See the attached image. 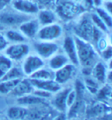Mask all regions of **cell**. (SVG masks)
Here are the masks:
<instances>
[{
  "instance_id": "obj_31",
  "label": "cell",
  "mask_w": 112,
  "mask_h": 120,
  "mask_svg": "<svg viewBox=\"0 0 112 120\" xmlns=\"http://www.w3.org/2000/svg\"><path fill=\"white\" fill-rule=\"evenodd\" d=\"M37 5L39 9H54L58 0H33Z\"/></svg>"
},
{
  "instance_id": "obj_13",
  "label": "cell",
  "mask_w": 112,
  "mask_h": 120,
  "mask_svg": "<svg viewBox=\"0 0 112 120\" xmlns=\"http://www.w3.org/2000/svg\"><path fill=\"white\" fill-rule=\"evenodd\" d=\"M40 28V25L34 16L22 23L18 27V29L29 41H31L36 39Z\"/></svg>"
},
{
  "instance_id": "obj_23",
  "label": "cell",
  "mask_w": 112,
  "mask_h": 120,
  "mask_svg": "<svg viewBox=\"0 0 112 120\" xmlns=\"http://www.w3.org/2000/svg\"><path fill=\"white\" fill-rule=\"evenodd\" d=\"M28 78L38 81L54 80V71H53L51 69H50L46 65L45 67L40 68V70L36 71L34 74H33Z\"/></svg>"
},
{
  "instance_id": "obj_21",
  "label": "cell",
  "mask_w": 112,
  "mask_h": 120,
  "mask_svg": "<svg viewBox=\"0 0 112 120\" xmlns=\"http://www.w3.org/2000/svg\"><path fill=\"white\" fill-rule=\"evenodd\" d=\"M6 37L7 41L9 44L11 43H26L29 42L26 37H24L18 28H12L2 30Z\"/></svg>"
},
{
  "instance_id": "obj_5",
  "label": "cell",
  "mask_w": 112,
  "mask_h": 120,
  "mask_svg": "<svg viewBox=\"0 0 112 120\" xmlns=\"http://www.w3.org/2000/svg\"><path fill=\"white\" fill-rule=\"evenodd\" d=\"M31 51L47 61L60 50V42H50L33 40L29 41Z\"/></svg>"
},
{
  "instance_id": "obj_36",
  "label": "cell",
  "mask_w": 112,
  "mask_h": 120,
  "mask_svg": "<svg viewBox=\"0 0 112 120\" xmlns=\"http://www.w3.org/2000/svg\"><path fill=\"white\" fill-rule=\"evenodd\" d=\"M101 8L104 9L109 14L112 15V2L111 0H104Z\"/></svg>"
},
{
  "instance_id": "obj_25",
  "label": "cell",
  "mask_w": 112,
  "mask_h": 120,
  "mask_svg": "<svg viewBox=\"0 0 112 120\" xmlns=\"http://www.w3.org/2000/svg\"><path fill=\"white\" fill-rule=\"evenodd\" d=\"M83 81L84 84L86 91L89 92L92 95H94L98 91L99 88L101 87V85L98 82V81H96L91 75L85 76L83 78Z\"/></svg>"
},
{
  "instance_id": "obj_37",
  "label": "cell",
  "mask_w": 112,
  "mask_h": 120,
  "mask_svg": "<svg viewBox=\"0 0 112 120\" xmlns=\"http://www.w3.org/2000/svg\"><path fill=\"white\" fill-rule=\"evenodd\" d=\"M51 120H68V118L65 112H57Z\"/></svg>"
},
{
  "instance_id": "obj_6",
  "label": "cell",
  "mask_w": 112,
  "mask_h": 120,
  "mask_svg": "<svg viewBox=\"0 0 112 120\" xmlns=\"http://www.w3.org/2000/svg\"><path fill=\"white\" fill-rule=\"evenodd\" d=\"M65 29L61 22L40 26L35 40L50 42H60L65 35Z\"/></svg>"
},
{
  "instance_id": "obj_18",
  "label": "cell",
  "mask_w": 112,
  "mask_h": 120,
  "mask_svg": "<svg viewBox=\"0 0 112 120\" xmlns=\"http://www.w3.org/2000/svg\"><path fill=\"white\" fill-rule=\"evenodd\" d=\"M69 63H70L69 59L62 52V50H60L59 52L55 53L49 60L46 61V65L55 72L56 71L59 70V69L63 68V66L67 65Z\"/></svg>"
},
{
  "instance_id": "obj_38",
  "label": "cell",
  "mask_w": 112,
  "mask_h": 120,
  "mask_svg": "<svg viewBox=\"0 0 112 120\" xmlns=\"http://www.w3.org/2000/svg\"><path fill=\"white\" fill-rule=\"evenodd\" d=\"M68 120H86V119H83L82 118H73V119H70Z\"/></svg>"
},
{
  "instance_id": "obj_28",
  "label": "cell",
  "mask_w": 112,
  "mask_h": 120,
  "mask_svg": "<svg viewBox=\"0 0 112 120\" xmlns=\"http://www.w3.org/2000/svg\"><path fill=\"white\" fill-rule=\"evenodd\" d=\"M19 81H0V94L3 95H9Z\"/></svg>"
},
{
  "instance_id": "obj_17",
  "label": "cell",
  "mask_w": 112,
  "mask_h": 120,
  "mask_svg": "<svg viewBox=\"0 0 112 120\" xmlns=\"http://www.w3.org/2000/svg\"><path fill=\"white\" fill-rule=\"evenodd\" d=\"M108 71H110V69L108 68L107 63L101 60L98 63H96V64L92 68L90 75L101 85H103L106 84V78Z\"/></svg>"
},
{
  "instance_id": "obj_35",
  "label": "cell",
  "mask_w": 112,
  "mask_h": 120,
  "mask_svg": "<svg viewBox=\"0 0 112 120\" xmlns=\"http://www.w3.org/2000/svg\"><path fill=\"white\" fill-rule=\"evenodd\" d=\"M9 42L7 41L6 37L3 34V32L0 30V53H4L7 47L9 46Z\"/></svg>"
},
{
  "instance_id": "obj_2",
  "label": "cell",
  "mask_w": 112,
  "mask_h": 120,
  "mask_svg": "<svg viewBox=\"0 0 112 120\" xmlns=\"http://www.w3.org/2000/svg\"><path fill=\"white\" fill-rule=\"evenodd\" d=\"M55 12L60 20L65 22L73 21L83 12H87L83 8L81 2H75L68 0H60L57 2Z\"/></svg>"
},
{
  "instance_id": "obj_33",
  "label": "cell",
  "mask_w": 112,
  "mask_h": 120,
  "mask_svg": "<svg viewBox=\"0 0 112 120\" xmlns=\"http://www.w3.org/2000/svg\"><path fill=\"white\" fill-rule=\"evenodd\" d=\"M77 98V91H76L74 87H72V88L70 89V91H69V93L67 94V110L68 109H70L73 104L75 103L76 100Z\"/></svg>"
},
{
  "instance_id": "obj_16",
  "label": "cell",
  "mask_w": 112,
  "mask_h": 120,
  "mask_svg": "<svg viewBox=\"0 0 112 120\" xmlns=\"http://www.w3.org/2000/svg\"><path fill=\"white\" fill-rule=\"evenodd\" d=\"M33 89L34 88L32 85L29 79L28 78H24L21 79L16 84V85L15 86L13 90L10 92L9 96H11L15 98H20V97L31 94L33 91Z\"/></svg>"
},
{
  "instance_id": "obj_26",
  "label": "cell",
  "mask_w": 112,
  "mask_h": 120,
  "mask_svg": "<svg viewBox=\"0 0 112 120\" xmlns=\"http://www.w3.org/2000/svg\"><path fill=\"white\" fill-rule=\"evenodd\" d=\"M97 97V100L98 99L99 101L106 103L109 100L111 101V85L109 84H104L101 85V87L99 88L98 91L95 94Z\"/></svg>"
},
{
  "instance_id": "obj_7",
  "label": "cell",
  "mask_w": 112,
  "mask_h": 120,
  "mask_svg": "<svg viewBox=\"0 0 112 120\" xmlns=\"http://www.w3.org/2000/svg\"><path fill=\"white\" fill-rule=\"evenodd\" d=\"M31 52L29 42H26L9 44L3 53L14 64H20Z\"/></svg>"
},
{
  "instance_id": "obj_39",
  "label": "cell",
  "mask_w": 112,
  "mask_h": 120,
  "mask_svg": "<svg viewBox=\"0 0 112 120\" xmlns=\"http://www.w3.org/2000/svg\"><path fill=\"white\" fill-rule=\"evenodd\" d=\"M68 1L75 2H81V1H82V0H68Z\"/></svg>"
},
{
  "instance_id": "obj_30",
  "label": "cell",
  "mask_w": 112,
  "mask_h": 120,
  "mask_svg": "<svg viewBox=\"0 0 112 120\" xmlns=\"http://www.w3.org/2000/svg\"><path fill=\"white\" fill-rule=\"evenodd\" d=\"M90 15L91 21H92V23L94 26L97 28H98V29H100L101 30H102L104 34H109V33L111 32V30H109L108 29V27L106 26V25L104 23V22L101 19V18L96 14V12L94 11L90 12Z\"/></svg>"
},
{
  "instance_id": "obj_4",
  "label": "cell",
  "mask_w": 112,
  "mask_h": 120,
  "mask_svg": "<svg viewBox=\"0 0 112 120\" xmlns=\"http://www.w3.org/2000/svg\"><path fill=\"white\" fill-rule=\"evenodd\" d=\"M94 25L90 12H85L73 21L72 34L80 39L91 43Z\"/></svg>"
},
{
  "instance_id": "obj_27",
  "label": "cell",
  "mask_w": 112,
  "mask_h": 120,
  "mask_svg": "<svg viewBox=\"0 0 112 120\" xmlns=\"http://www.w3.org/2000/svg\"><path fill=\"white\" fill-rule=\"evenodd\" d=\"M13 64L14 63L3 53H0V80H2Z\"/></svg>"
},
{
  "instance_id": "obj_29",
  "label": "cell",
  "mask_w": 112,
  "mask_h": 120,
  "mask_svg": "<svg viewBox=\"0 0 112 120\" xmlns=\"http://www.w3.org/2000/svg\"><path fill=\"white\" fill-rule=\"evenodd\" d=\"M96 14L101 18V19L104 22V23L106 25V26L108 27L109 30H111L112 27V16L111 14H109L108 12H106L104 9L101 7L100 8H96L94 10Z\"/></svg>"
},
{
  "instance_id": "obj_14",
  "label": "cell",
  "mask_w": 112,
  "mask_h": 120,
  "mask_svg": "<svg viewBox=\"0 0 112 120\" xmlns=\"http://www.w3.org/2000/svg\"><path fill=\"white\" fill-rule=\"evenodd\" d=\"M108 112H111L110 105H107L106 103L97 100L94 102L91 103L90 105L86 107L84 115L87 117L86 120H94L98 117Z\"/></svg>"
},
{
  "instance_id": "obj_32",
  "label": "cell",
  "mask_w": 112,
  "mask_h": 120,
  "mask_svg": "<svg viewBox=\"0 0 112 120\" xmlns=\"http://www.w3.org/2000/svg\"><path fill=\"white\" fill-rule=\"evenodd\" d=\"M99 55H100L101 60H103L104 62L108 63L109 61L111 60L112 58V47L111 45H108L106 47L104 50L99 52Z\"/></svg>"
},
{
  "instance_id": "obj_15",
  "label": "cell",
  "mask_w": 112,
  "mask_h": 120,
  "mask_svg": "<svg viewBox=\"0 0 112 120\" xmlns=\"http://www.w3.org/2000/svg\"><path fill=\"white\" fill-rule=\"evenodd\" d=\"M35 17L40 26H47V25L60 22L57 12L54 9H40L36 14Z\"/></svg>"
},
{
  "instance_id": "obj_8",
  "label": "cell",
  "mask_w": 112,
  "mask_h": 120,
  "mask_svg": "<svg viewBox=\"0 0 112 120\" xmlns=\"http://www.w3.org/2000/svg\"><path fill=\"white\" fill-rule=\"evenodd\" d=\"M79 68L73 64L69 63L54 72V81L61 86L72 85L77 78Z\"/></svg>"
},
{
  "instance_id": "obj_19",
  "label": "cell",
  "mask_w": 112,
  "mask_h": 120,
  "mask_svg": "<svg viewBox=\"0 0 112 120\" xmlns=\"http://www.w3.org/2000/svg\"><path fill=\"white\" fill-rule=\"evenodd\" d=\"M32 85L34 88L40 89L52 94L56 93L60 89L62 88V86L60 85L57 81L54 80H47V81H38V80H33L29 79Z\"/></svg>"
},
{
  "instance_id": "obj_24",
  "label": "cell",
  "mask_w": 112,
  "mask_h": 120,
  "mask_svg": "<svg viewBox=\"0 0 112 120\" xmlns=\"http://www.w3.org/2000/svg\"><path fill=\"white\" fill-rule=\"evenodd\" d=\"M26 78L22 71L20 64H14L9 71L6 74V75L0 81H12V80H21Z\"/></svg>"
},
{
  "instance_id": "obj_3",
  "label": "cell",
  "mask_w": 112,
  "mask_h": 120,
  "mask_svg": "<svg viewBox=\"0 0 112 120\" xmlns=\"http://www.w3.org/2000/svg\"><path fill=\"white\" fill-rule=\"evenodd\" d=\"M34 17L17 12L9 6L0 9V30L18 28L22 23Z\"/></svg>"
},
{
  "instance_id": "obj_1",
  "label": "cell",
  "mask_w": 112,
  "mask_h": 120,
  "mask_svg": "<svg viewBox=\"0 0 112 120\" xmlns=\"http://www.w3.org/2000/svg\"><path fill=\"white\" fill-rule=\"evenodd\" d=\"M73 37L77 47L79 68L92 69L96 63L101 60L98 51L92 43L84 41L75 36Z\"/></svg>"
},
{
  "instance_id": "obj_10",
  "label": "cell",
  "mask_w": 112,
  "mask_h": 120,
  "mask_svg": "<svg viewBox=\"0 0 112 120\" xmlns=\"http://www.w3.org/2000/svg\"><path fill=\"white\" fill-rule=\"evenodd\" d=\"M60 50L67 57L70 63L79 68L77 47H76L74 37L72 34H65L63 36L60 41Z\"/></svg>"
},
{
  "instance_id": "obj_22",
  "label": "cell",
  "mask_w": 112,
  "mask_h": 120,
  "mask_svg": "<svg viewBox=\"0 0 112 120\" xmlns=\"http://www.w3.org/2000/svg\"><path fill=\"white\" fill-rule=\"evenodd\" d=\"M27 113V108L26 107L19 105L10 106L7 109V116L10 120H24L26 118Z\"/></svg>"
},
{
  "instance_id": "obj_12",
  "label": "cell",
  "mask_w": 112,
  "mask_h": 120,
  "mask_svg": "<svg viewBox=\"0 0 112 120\" xmlns=\"http://www.w3.org/2000/svg\"><path fill=\"white\" fill-rule=\"evenodd\" d=\"M9 6L20 13L35 16L39 11L37 5L33 0H11Z\"/></svg>"
},
{
  "instance_id": "obj_34",
  "label": "cell",
  "mask_w": 112,
  "mask_h": 120,
  "mask_svg": "<svg viewBox=\"0 0 112 120\" xmlns=\"http://www.w3.org/2000/svg\"><path fill=\"white\" fill-rule=\"evenodd\" d=\"M32 94H33L34 95L39 97V98H40L46 99V100H48V101H50V99L51 98V97L53 96V94L50 93V92H48V91L40 90V89H36V88L33 89Z\"/></svg>"
},
{
  "instance_id": "obj_20",
  "label": "cell",
  "mask_w": 112,
  "mask_h": 120,
  "mask_svg": "<svg viewBox=\"0 0 112 120\" xmlns=\"http://www.w3.org/2000/svg\"><path fill=\"white\" fill-rule=\"evenodd\" d=\"M16 103L19 105H22L24 107H30V106H34L40 104H47L50 103V101L46 100V99L40 98L39 97L34 95L33 94H29L27 95L20 97V98H16Z\"/></svg>"
},
{
  "instance_id": "obj_11",
  "label": "cell",
  "mask_w": 112,
  "mask_h": 120,
  "mask_svg": "<svg viewBox=\"0 0 112 120\" xmlns=\"http://www.w3.org/2000/svg\"><path fill=\"white\" fill-rule=\"evenodd\" d=\"M72 85L63 86L58 91L53 94L50 99V104L53 109L57 112H65L67 113V96L70 89L72 88Z\"/></svg>"
},
{
  "instance_id": "obj_9",
  "label": "cell",
  "mask_w": 112,
  "mask_h": 120,
  "mask_svg": "<svg viewBox=\"0 0 112 120\" xmlns=\"http://www.w3.org/2000/svg\"><path fill=\"white\" fill-rule=\"evenodd\" d=\"M22 71L23 72L25 77L29 78L36 71L40 70L46 66V61L40 58L39 56L31 52L24 58L20 63Z\"/></svg>"
}]
</instances>
